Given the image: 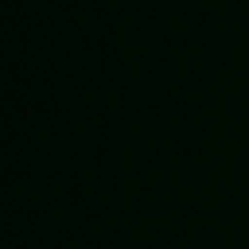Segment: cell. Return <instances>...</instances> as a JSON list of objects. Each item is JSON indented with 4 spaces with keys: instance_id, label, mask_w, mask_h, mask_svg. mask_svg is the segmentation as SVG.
I'll return each mask as SVG.
<instances>
[]
</instances>
